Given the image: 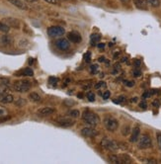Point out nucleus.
<instances>
[{"mask_svg": "<svg viewBox=\"0 0 161 164\" xmlns=\"http://www.w3.org/2000/svg\"><path fill=\"white\" fill-rule=\"evenodd\" d=\"M82 119L87 125L91 126L93 128H95L100 123V118L98 117V115H96L95 113H93L91 111H88V110L83 112Z\"/></svg>", "mask_w": 161, "mask_h": 164, "instance_id": "1", "label": "nucleus"}, {"mask_svg": "<svg viewBox=\"0 0 161 164\" xmlns=\"http://www.w3.org/2000/svg\"><path fill=\"white\" fill-rule=\"evenodd\" d=\"M32 87V83L28 79H20V80L15 81L13 84V88L15 91L19 93H26Z\"/></svg>", "mask_w": 161, "mask_h": 164, "instance_id": "2", "label": "nucleus"}, {"mask_svg": "<svg viewBox=\"0 0 161 164\" xmlns=\"http://www.w3.org/2000/svg\"><path fill=\"white\" fill-rule=\"evenodd\" d=\"M101 146L104 149L109 151H117L118 149H120L119 142L111 140V138H103L101 141Z\"/></svg>", "mask_w": 161, "mask_h": 164, "instance_id": "3", "label": "nucleus"}, {"mask_svg": "<svg viewBox=\"0 0 161 164\" xmlns=\"http://www.w3.org/2000/svg\"><path fill=\"white\" fill-rule=\"evenodd\" d=\"M104 126L109 132H115L119 127V122L112 116H106L104 119Z\"/></svg>", "mask_w": 161, "mask_h": 164, "instance_id": "4", "label": "nucleus"}, {"mask_svg": "<svg viewBox=\"0 0 161 164\" xmlns=\"http://www.w3.org/2000/svg\"><path fill=\"white\" fill-rule=\"evenodd\" d=\"M138 148H140V149H146V148L151 147L152 141H151L150 136H148L147 133L142 135V137H140V138H138Z\"/></svg>", "mask_w": 161, "mask_h": 164, "instance_id": "5", "label": "nucleus"}, {"mask_svg": "<svg viewBox=\"0 0 161 164\" xmlns=\"http://www.w3.org/2000/svg\"><path fill=\"white\" fill-rule=\"evenodd\" d=\"M64 33H65V30L60 26H52L48 28V35L52 38L60 37L64 35Z\"/></svg>", "mask_w": 161, "mask_h": 164, "instance_id": "6", "label": "nucleus"}, {"mask_svg": "<svg viewBox=\"0 0 161 164\" xmlns=\"http://www.w3.org/2000/svg\"><path fill=\"white\" fill-rule=\"evenodd\" d=\"M57 124L59 127H62V128H69V127H72L74 126L75 121L73 120V118H70V117H65V118H60L57 121Z\"/></svg>", "mask_w": 161, "mask_h": 164, "instance_id": "7", "label": "nucleus"}, {"mask_svg": "<svg viewBox=\"0 0 161 164\" xmlns=\"http://www.w3.org/2000/svg\"><path fill=\"white\" fill-rule=\"evenodd\" d=\"M4 23L7 24L10 28H14V29H20L21 27V22H20L19 19L16 18H13V17H7L5 18L4 20Z\"/></svg>", "mask_w": 161, "mask_h": 164, "instance_id": "8", "label": "nucleus"}, {"mask_svg": "<svg viewBox=\"0 0 161 164\" xmlns=\"http://www.w3.org/2000/svg\"><path fill=\"white\" fill-rule=\"evenodd\" d=\"M55 46L60 51H67L70 48V43L69 40L66 39H58L57 42H55Z\"/></svg>", "mask_w": 161, "mask_h": 164, "instance_id": "9", "label": "nucleus"}, {"mask_svg": "<svg viewBox=\"0 0 161 164\" xmlns=\"http://www.w3.org/2000/svg\"><path fill=\"white\" fill-rule=\"evenodd\" d=\"M55 112V109L53 107H44L41 108L38 110V115L41 116V117H48V116H51Z\"/></svg>", "mask_w": 161, "mask_h": 164, "instance_id": "10", "label": "nucleus"}, {"mask_svg": "<svg viewBox=\"0 0 161 164\" xmlns=\"http://www.w3.org/2000/svg\"><path fill=\"white\" fill-rule=\"evenodd\" d=\"M81 133H82V136L86 137H94L97 136L98 132L93 127H87V128H82Z\"/></svg>", "mask_w": 161, "mask_h": 164, "instance_id": "11", "label": "nucleus"}, {"mask_svg": "<svg viewBox=\"0 0 161 164\" xmlns=\"http://www.w3.org/2000/svg\"><path fill=\"white\" fill-rule=\"evenodd\" d=\"M67 38L70 42H72V43H75V44H78L81 42V35H80L78 32L76 31H72V32H69L68 35H67Z\"/></svg>", "mask_w": 161, "mask_h": 164, "instance_id": "12", "label": "nucleus"}, {"mask_svg": "<svg viewBox=\"0 0 161 164\" xmlns=\"http://www.w3.org/2000/svg\"><path fill=\"white\" fill-rule=\"evenodd\" d=\"M13 44V38L9 35H2L0 36V46L8 47Z\"/></svg>", "mask_w": 161, "mask_h": 164, "instance_id": "13", "label": "nucleus"}, {"mask_svg": "<svg viewBox=\"0 0 161 164\" xmlns=\"http://www.w3.org/2000/svg\"><path fill=\"white\" fill-rule=\"evenodd\" d=\"M8 2H10L13 6L17 7L21 10H28L29 9L28 5L25 3L23 0H8Z\"/></svg>", "mask_w": 161, "mask_h": 164, "instance_id": "14", "label": "nucleus"}, {"mask_svg": "<svg viewBox=\"0 0 161 164\" xmlns=\"http://www.w3.org/2000/svg\"><path fill=\"white\" fill-rule=\"evenodd\" d=\"M139 135H140V128L138 126H135L132 131V136H130V137H129V141L137 142L139 138Z\"/></svg>", "mask_w": 161, "mask_h": 164, "instance_id": "15", "label": "nucleus"}, {"mask_svg": "<svg viewBox=\"0 0 161 164\" xmlns=\"http://www.w3.org/2000/svg\"><path fill=\"white\" fill-rule=\"evenodd\" d=\"M134 6L139 10H148V3L146 0H133Z\"/></svg>", "mask_w": 161, "mask_h": 164, "instance_id": "16", "label": "nucleus"}, {"mask_svg": "<svg viewBox=\"0 0 161 164\" xmlns=\"http://www.w3.org/2000/svg\"><path fill=\"white\" fill-rule=\"evenodd\" d=\"M14 101V97L12 94H9L6 93L4 94V95L0 96V103H3V104H10Z\"/></svg>", "mask_w": 161, "mask_h": 164, "instance_id": "17", "label": "nucleus"}, {"mask_svg": "<svg viewBox=\"0 0 161 164\" xmlns=\"http://www.w3.org/2000/svg\"><path fill=\"white\" fill-rule=\"evenodd\" d=\"M100 40H101V35L99 34H92L91 36H90V44H91V46H96V44H99Z\"/></svg>", "mask_w": 161, "mask_h": 164, "instance_id": "18", "label": "nucleus"}, {"mask_svg": "<svg viewBox=\"0 0 161 164\" xmlns=\"http://www.w3.org/2000/svg\"><path fill=\"white\" fill-rule=\"evenodd\" d=\"M120 164H130L133 163V159L128 154H119Z\"/></svg>", "mask_w": 161, "mask_h": 164, "instance_id": "19", "label": "nucleus"}, {"mask_svg": "<svg viewBox=\"0 0 161 164\" xmlns=\"http://www.w3.org/2000/svg\"><path fill=\"white\" fill-rule=\"evenodd\" d=\"M16 74H19V75H22V76H29V77H31V76L34 75V71L32 70L31 68L26 67V68H24L23 70H21V71L16 73Z\"/></svg>", "mask_w": 161, "mask_h": 164, "instance_id": "20", "label": "nucleus"}, {"mask_svg": "<svg viewBox=\"0 0 161 164\" xmlns=\"http://www.w3.org/2000/svg\"><path fill=\"white\" fill-rule=\"evenodd\" d=\"M29 99L32 102H41L42 101V97L39 95L37 92H31L29 94Z\"/></svg>", "mask_w": 161, "mask_h": 164, "instance_id": "21", "label": "nucleus"}, {"mask_svg": "<svg viewBox=\"0 0 161 164\" xmlns=\"http://www.w3.org/2000/svg\"><path fill=\"white\" fill-rule=\"evenodd\" d=\"M11 82H10V79L7 77H0V86L1 87H9Z\"/></svg>", "mask_w": 161, "mask_h": 164, "instance_id": "22", "label": "nucleus"}, {"mask_svg": "<svg viewBox=\"0 0 161 164\" xmlns=\"http://www.w3.org/2000/svg\"><path fill=\"white\" fill-rule=\"evenodd\" d=\"M108 160L111 163H114V164H120V157L117 154H112L108 157Z\"/></svg>", "mask_w": 161, "mask_h": 164, "instance_id": "23", "label": "nucleus"}, {"mask_svg": "<svg viewBox=\"0 0 161 164\" xmlns=\"http://www.w3.org/2000/svg\"><path fill=\"white\" fill-rule=\"evenodd\" d=\"M67 115H68L70 118L77 119V118L80 116V112H79L78 110H76V109H74V110H70V111H68Z\"/></svg>", "mask_w": 161, "mask_h": 164, "instance_id": "24", "label": "nucleus"}, {"mask_svg": "<svg viewBox=\"0 0 161 164\" xmlns=\"http://www.w3.org/2000/svg\"><path fill=\"white\" fill-rule=\"evenodd\" d=\"M10 30V27L8 26L7 24H5L4 22H0V32H3V33H8Z\"/></svg>", "mask_w": 161, "mask_h": 164, "instance_id": "25", "label": "nucleus"}, {"mask_svg": "<svg viewBox=\"0 0 161 164\" xmlns=\"http://www.w3.org/2000/svg\"><path fill=\"white\" fill-rule=\"evenodd\" d=\"M146 1H147V3L150 5V6H152V7H154V8L159 7L160 4H161L160 0H146Z\"/></svg>", "mask_w": 161, "mask_h": 164, "instance_id": "26", "label": "nucleus"}, {"mask_svg": "<svg viewBox=\"0 0 161 164\" xmlns=\"http://www.w3.org/2000/svg\"><path fill=\"white\" fill-rule=\"evenodd\" d=\"M58 81H59V79L57 77L51 76L49 78V83L51 84V85H53V86H57L58 84Z\"/></svg>", "mask_w": 161, "mask_h": 164, "instance_id": "27", "label": "nucleus"}, {"mask_svg": "<svg viewBox=\"0 0 161 164\" xmlns=\"http://www.w3.org/2000/svg\"><path fill=\"white\" fill-rule=\"evenodd\" d=\"M26 103H27V101L25 100V99H23V98H19L18 100L15 101V105H16V106H19V107H22V106H24V105H26Z\"/></svg>", "mask_w": 161, "mask_h": 164, "instance_id": "28", "label": "nucleus"}, {"mask_svg": "<svg viewBox=\"0 0 161 164\" xmlns=\"http://www.w3.org/2000/svg\"><path fill=\"white\" fill-rule=\"evenodd\" d=\"M8 115V110L4 106L0 105V117H5Z\"/></svg>", "mask_w": 161, "mask_h": 164, "instance_id": "29", "label": "nucleus"}, {"mask_svg": "<svg viewBox=\"0 0 161 164\" xmlns=\"http://www.w3.org/2000/svg\"><path fill=\"white\" fill-rule=\"evenodd\" d=\"M130 132H132V131H130L129 126H125V127L122 128V135H123V136H128Z\"/></svg>", "mask_w": 161, "mask_h": 164, "instance_id": "30", "label": "nucleus"}, {"mask_svg": "<svg viewBox=\"0 0 161 164\" xmlns=\"http://www.w3.org/2000/svg\"><path fill=\"white\" fill-rule=\"evenodd\" d=\"M86 97H87V99L90 102H94L95 101V94L93 92H91V91H89L86 94Z\"/></svg>", "mask_w": 161, "mask_h": 164, "instance_id": "31", "label": "nucleus"}, {"mask_svg": "<svg viewBox=\"0 0 161 164\" xmlns=\"http://www.w3.org/2000/svg\"><path fill=\"white\" fill-rule=\"evenodd\" d=\"M133 74L134 77H139L140 75H142V71H140L139 67H135L133 70Z\"/></svg>", "mask_w": 161, "mask_h": 164, "instance_id": "32", "label": "nucleus"}, {"mask_svg": "<svg viewBox=\"0 0 161 164\" xmlns=\"http://www.w3.org/2000/svg\"><path fill=\"white\" fill-rule=\"evenodd\" d=\"M107 85H106V83L105 82H103V81H101V82H98V83H96L95 84V88L96 89H101V88H105Z\"/></svg>", "mask_w": 161, "mask_h": 164, "instance_id": "33", "label": "nucleus"}, {"mask_svg": "<svg viewBox=\"0 0 161 164\" xmlns=\"http://www.w3.org/2000/svg\"><path fill=\"white\" fill-rule=\"evenodd\" d=\"M83 58H84V61H86V62H90L91 61V53H86L83 56Z\"/></svg>", "mask_w": 161, "mask_h": 164, "instance_id": "34", "label": "nucleus"}, {"mask_svg": "<svg viewBox=\"0 0 161 164\" xmlns=\"http://www.w3.org/2000/svg\"><path fill=\"white\" fill-rule=\"evenodd\" d=\"M102 97H103L104 100H108V99L111 97V92H110L109 90L103 92V93H102Z\"/></svg>", "mask_w": 161, "mask_h": 164, "instance_id": "35", "label": "nucleus"}, {"mask_svg": "<svg viewBox=\"0 0 161 164\" xmlns=\"http://www.w3.org/2000/svg\"><path fill=\"white\" fill-rule=\"evenodd\" d=\"M156 140H157V145H158V147L161 151V132H157L156 133Z\"/></svg>", "mask_w": 161, "mask_h": 164, "instance_id": "36", "label": "nucleus"}, {"mask_svg": "<svg viewBox=\"0 0 161 164\" xmlns=\"http://www.w3.org/2000/svg\"><path fill=\"white\" fill-rule=\"evenodd\" d=\"M121 70V64L120 63H116L114 65V71L113 73H118Z\"/></svg>", "mask_w": 161, "mask_h": 164, "instance_id": "37", "label": "nucleus"}, {"mask_svg": "<svg viewBox=\"0 0 161 164\" xmlns=\"http://www.w3.org/2000/svg\"><path fill=\"white\" fill-rule=\"evenodd\" d=\"M124 83H125V85L127 86V87H133V86H134V82L133 81H130V80H125Z\"/></svg>", "mask_w": 161, "mask_h": 164, "instance_id": "38", "label": "nucleus"}, {"mask_svg": "<svg viewBox=\"0 0 161 164\" xmlns=\"http://www.w3.org/2000/svg\"><path fill=\"white\" fill-rule=\"evenodd\" d=\"M46 2H48V3H49V4H53V5H57V4H59V0H44Z\"/></svg>", "mask_w": 161, "mask_h": 164, "instance_id": "39", "label": "nucleus"}, {"mask_svg": "<svg viewBox=\"0 0 161 164\" xmlns=\"http://www.w3.org/2000/svg\"><path fill=\"white\" fill-rule=\"evenodd\" d=\"M74 104H75L74 101H71V100H64V105H66V106H68V107L73 106Z\"/></svg>", "mask_w": 161, "mask_h": 164, "instance_id": "40", "label": "nucleus"}, {"mask_svg": "<svg viewBox=\"0 0 161 164\" xmlns=\"http://www.w3.org/2000/svg\"><path fill=\"white\" fill-rule=\"evenodd\" d=\"M139 108H142V109H146V108H147V104H146V102H145L144 100H142V102L139 103Z\"/></svg>", "mask_w": 161, "mask_h": 164, "instance_id": "41", "label": "nucleus"}, {"mask_svg": "<svg viewBox=\"0 0 161 164\" xmlns=\"http://www.w3.org/2000/svg\"><path fill=\"white\" fill-rule=\"evenodd\" d=\"M98 71V65L97 64H93V65L91 66V72L94 74V73H96Z\"/></svg>", "mask_w": 161, "mask_h": 164, "instance_id": "42", "label": "nucleus"}, {"mask_svg": "<svg viewBox=\"0 0 161 164\" xmlns=\"http://www.w3.org/2000/svg\"><path fill=\"white\" fill-rule=\"evenodd\" d=\"M152 106L155 107V108H158V107L160 106V102H159L158 99H155V100H153V102H152Z\"/></svg>", "mask_w": 161, "mask_h": 164, "instance_id": "43", "label": "nucleus"}, {"mask_svg": "<svg viewBox=\"0 0 161 164\" xmlns=\"http://www.w3.org/2000/svg\"><path fill=\"white\" fill-rule=\"evenodd\" d=\"M133 65L135 67H139L140 65H142V61H140L139 59H134V61H133Z\"/></svg>", "mask_w": 161, "mask_h": 164, "instance_id": "44", "label": "nucleus"}, {"mask_svg": "<svg viewBox=\"0 0 161 164\" xmlns=\"http://www.w3.org/2000/svg\"><path fill=\"white\" fill-rule=\"evenodd\" d=\"M6 88L7 87H1V86H0V96H2V95H4V94L7 93Z\"/></svg>", "mask_w": 161, "mask_h": 164, "instance_id": "45", "label": "nucleus"}, {"mask_svg": "<svg viewBox=\"0 0 161 164\" xmlns=\"http://www.w3.org/2000/svg\"><path fill=\"white\" fill-rule=\"evenodd\" d=\"M151 95H152V94H151V91H146V92H144V93H143L142 97H143V98H149Z\"/></svg>", "mask_w": 161, "mask_h": 164, "instance_id": "46", "label": "nucleus"}, {"mask_svg": "<svg viewBox=\"0 0 161 164\" xmlns=\"http://www.w3.org/2000/svg\"><path fill=\"white\" fill-rule=\"evenodd\" d=\"M105 61H106L105 57H100L98 58V61H99V62H104Z\"/></svg>", "mask_w": 161, "mask_h": 164, "instance_id": "47", "label": "nucleus"}, {"mask_svg": "<svg viewBox=\"0 0 161 164\" xmlns=\"http://www.w3.org/2000/svg\"><path fill=\"white\" fill-rule=\"evenodd\" d=\"M98 48H105V44L99 43V44H98Z\"/></svg>", "mask_w": 161, "mask_h": 164, "instance_id": "48", "label": "nucleus"}, {"mask_svg": "<svg viewBox=\"0 0 161 164\" xmlns=\"http://www.w3.org/2000/svg\"><path fill=\"white\" fill-rule=\"evenodd\" d=\"M121 2L124 3V4H129L130 2V0H120Z\"/></svg>", "mask_w": 161, "mask_h": 164, "instance_id": "49", "label": "nucleus"}, {"mask_svg": "<svg viewBox=\"0 0 161 164\" xmlns=\"http://www.w3.org/2000/svg\"><path fill=\"white\" fill-rule=\"evenodd\" d=\"M120 53H121L120 52L117 53H115V54H114V59H117V58L119 57V56H120Z\"/></svg>", "mask_w": 161, "mask_h": 164, "instance_id": "50", "label": "nucleus"}, {"mask_svg": "<svg viewBox=\"0 0 161 164\" xmlns=\"http://www.w3.org/2000/svg\"><path fill=\"white\" fill-rule=\"evenodd\" d=\"M25 1H27V2H31V3H34V2H37L38 0H25Z\"/></svg>", "mask_w": 161, "mask_h": 164, "instance_id": "51", "label": "nucleus"}, {"mask_svg": "<svg viewBox=\"0 0 161 164\" xmlns=\"http://www.w3.org/2000/svg\"><path fill=\"white\" fill-rule=\"evenodd\" d=\"M137 101H138V98H137V97H134V98L132 99V102H133V103H135Z\"/></svg>", "mask_w": 161, "mask_h": 164, "instance_id": "52", "label": "nucleus"}, {"mask_svg": "<svg viewBox=\"0 0 161 164\" xmlns=\"http://www.w3.org/2000/svg\"><path fill=\"white\" fill-rule=\"evenodd\" d=\"M127 59H128V57H123L122 58V62H125V61H127Z\"/></svg>", "mask_w": 161, "mask_h": 164, "instance_id": "53", "label": "nucleus"}]
</instances>
